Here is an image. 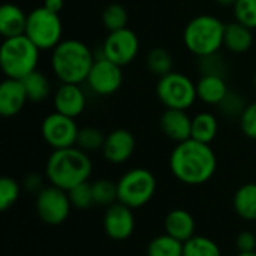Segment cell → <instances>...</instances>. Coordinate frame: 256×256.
<instances>
[{"label": "cell", "instance_id": "cell-3", "mask_svg": "<svg viewBox=\"0 0 256 256\" xmlns=\"http://www.w3.org/2000/svg\"><path fill=\"white\" fill-rule=\"evenodd\" d=\"M92 50L78 39L62 40L51 54V69L54 75L64 84L86 82L94 63Z\"/></svg>", "mask_w": 256, "mask_h": 256}, {"label": "cell", "instance_id": "cell-4", "mask_svg": "<svg viewBox=\"0 0 256 256\" xmlns=\"http://www.w3.org/2000/svg\"><path fill=\"white\" fill-rule=\"evenodd\" d=\"M225 26L213 15H198L184 27L183 42L194 56L206 57L219 52L224 46Z\"/></svg>", "mask_w": 256, "mask_h": 256}, {"label": "cell", "instance_id": "cell-28", "mask_svg": "<svg viewBox=\"0 0 256 256\" xmlns=\"http://www.w3.org/2000/svg\"><path fill=\"white\" fill-rule=\"evenodd\" d=\"M129 15L120 3H110L102 12V22L108 32H116L128 27Z\"/></svg>", "mask_w": 256, "mask_h": 256}, {"label": "cell", "instance_id": "cell-2", "mask_svg": "<svg viewBox=\"0 0 256 256\" xmlns=\"http://www.w3.org/2000/svg\"><path fill=\"white\" fill-rule=\"evenodd\" d=\"M92 171L93 165L88 154L76 146L54 150L45 166V174L50 183L66 192L88 182Z\"/></svg>", "mask_w": 256, "mask_h": 256}, {"label": "cell", "instance_id": "cell-31", "mask_svg": "<svg viewBox=\"0 0 256 256\" xmlns=\"http://www.w3.org/2000/svg\"><path fill=\"white\" fill-rule=\"evenodd\" d=\"M21 188L16 183V180L10 177H3L0 180V210L6 212L9 210L20 198Z\"/></svg>", "mask_w": 256, "mask_h": 256}, {"label": "cell", "instance_id": "cell-39", "mask_svg": "<svg viewBox=\"0 0 256 256\" xmlns=\"http://www.w3.org/2000/svg\"><path fill=\"white\" fill-rule=\"evenodd\" d=\"M44 8H46L48 10L51 12H56V14H60V10L63 9L64 6V0H44Z\"/></svg>", "mask_w": 256, "mask_h": 256}, {"label": "cell", "instance_id": "cell-38", "mask_svg": "<svg viewBox=\"0 0 256 256\" xmlns=\"http://www.w3.org/2000/svg\"><path fill=\"white\" fill-rule=\"evenodd\" d=\"M22 184H24V189H26L27 192H30V194H39V192L45 188V186H44L42 177H40L39 174H34V172L28 174V176L24 178Z\"/></svg>", "mask_w": 256, "mask_h": 256}, {"label": "cell", "instance_id": "cell-24", "mask_svg": "<svg viewBox=\"0 0 256 256\" xmlns=\"http://www.w3.org/2000/svg\"><path fill=\"white\" fill-rule=\"evenodd\" d=\"M21 81L24 84V88L30 102H44L50 96V92H51L50 80L40 70L38 69L33 70Z\"/></svg>", "mask_w": 256, "mask_h": 256}, {"label": "cell", "instance_id": "cell-8", "mask_svg": "<svg viewBox=\"0 0 256 256\" xmlns=\"http://www.w3.org/2000/svg\"><path fill=\"white\" fill-rule=\"evenodd\" d=\"M156 94L166 108L183 111L189 110L198 99L196 84L188 75L174 70L159 78Z\"/></svg>", "mask_w": 256, "mask_h": 256}, {"label": "cell", "instance_id": "cell-10", "mask_svg": "<svg viewBox=\"0 0 256 256\" xmlns=\"http://www.w3.org/2000/svg\"><path fill=\"white\" fill-rule=\"evenodd\" d=\"M78 132L80 128L76 126L75 118L63 116L57 111L48 114L40 124V134L44 141L54 150L75 147Z\"/></svg>", "mask_w": 256, "mask_h": 256}, {"label": "cell", "instance_id": "cell-41", "mask_svg": "<svg viewBox=\"0 0 256 256\" xmlns=\"http://www.w3.org/2000/svg\"><path fill=\"white\" fill-rule=\"evenodd\" d=\"M237 256H256V250L255 252H238Z\"/></svg>", "mask_w": 256, "mask_h": 256}, {"label": "cell", "instance_id": "cell-5", "mask_svg": "<svg viewBox=\"0 0 256 256\" xmlns=\"http://www.w3.org/2000/svg\"><path fill=\"white\" fill-rule=\"evenodd\" d=\"M40 50L26 36L3 39L0 48V68L6 78L22 80L38 69Z\"/></svg>", "mask_w": 256, "mask_h": 256}, {"label": "cell", "instance_id": "cell-37", "mask_svg": "<svg viewBox=\"0 0 256 256\" xmlns=\"http://www.w3.org/2000/svg\"><path fill=\"white\" fill-rule=\"evenodd\" d=\"M236 248L238 252H255L256 234L252 231H243L236 238Z\"/></svg>", "mask_w": 256, "mask_h": 256}, {"label": "cell", "instance_id": "cell-29", "mask_svg": "<svg viewBox=\"0 0 256 256\" xmlns=\"http://www.w3.org/2000/svg\"><path fill=\"white\" fill-rule=\"evenodd\" d=\"M93 189V198L96 206L102 207H110L116 201H118V194H117V183H112L111 180L100 178L92 183Z\"/></svg>", "mask_w": 256, "mask_h": 256}, {"label": "cell", "instance_id": "cell-17", "mask_svg": "<svg viewBox=\"0 0 256 256\" xmlns=\"http://www.w3.org/2000/svg\"><path fill=\"white\" fill-rule=\"evenodd\" d=\"M162 132L172 141L183 142L192 136V118L183 110H170L166 108L160 117Z\"/></svg>", "mask_w": 256, "mask_h": 256}, {"label": "cell", "instance_id": "cell-32", "mask_svg": "<svg viewBox=\"0 0 256 256\" xmlns=\"http://www.w3.org/2000/svg\"><path fill=\"white\" fill-rule=\"evenodd\" d=\"M68 194H69L72 207H75L78 210H88L92 206H94L93 189H92V183H88V182L75 186Z\"/></svg>", "mask_w": 256, "mask_h": 256}, {"label": "cell", "instance_id": "cell-27", "mask_svg": "<svg viewBox=\"0 0 256 256\" xmlns=\"http://www.w3.org/2000/svg\"><path fill=\"white\" fill-rule=\"evenodd\" d=\"M147 68L153 75H158L159 78L172 72V56L168 50L158 46L153 48L148 54H147Z\"/></svg>", "mask_w": 256, "mask_h": 256}, {"label": "cell", "instance_id": "cell-36", "mask_svg": "<svg viewBox=\"0 0 256 256\" xmlns=\"http://www.w3.org/2000/svg\"><path fill=\"white\" fill-rule=\"evenodd\" d=\"M240 128L248 138L256 140V102L244 108L240 116Z\"/></svg>", "mask_w": 256, "mask_h": 256}, {"label": "cell", "instance_id": "cell-11", "mask_svg": "<svg viewBox=\"0 0 256 256\" xmlns=\"http://www.w3.org/2000/svg\"><path fill=\"white\" fill-rule=\"evenodd\" d=\"M140 51V39L136 33L128 27L110 32L102 45V57L117 63L118 66L130 64Z\"/></svg>", "mask_w": 256, "mask_h": 256}, {"label": "cell", "instance_id": "cell-33", "mask_svg": "<svg viewBox=\"0 0 256 256\" xmlns=\"http://www.w3.org/2000/svg\"><path fill=\"white\" fill-rule=\"evenodd\" d=\"M232 8L236 21L252 30L256 28V0H237Z\"/></svg>", "mask_w": 256, "mask_h": 256}, {"label": "cell", "instance_id": "cell-30", "mask_svg": "<svg viewBox=\"0 0 256 256\" xmlns=\"http://www.w3.org/2000/svg\"><path fill=\"white\" fill-rule=\"evenodd\" d=\"M105 138H106V135H104L102 130L96 129L93 126H87V128L80 129L78 140H76V147H80L86 153L102 150Z\"/></svg>", "mask_w": 256, "mask_h": 256}, {"label": "cell", "instance_id": "cell-23", "mask_svg": "<svg viewBox=\"0 0 256 256\" xmlns=\"http://www.w3.org/2000/svg\"><path fill=\"white\" fill-rule=\"evenodd\" d=\"M219 130V123L212 112H200L192 118V140L210 144Z\"/></svg>", "mask_w": 256, "mask_h": 256}, {"label": "cell", "instance_id": "cell-15", "mask_svg": "<svg viewBox=\"0 0 256 256\" xmlns=\"http://www.w3.org/2000/svg\"><path fill=\"white\" fill-rule=\"evenodd\" d=\"M52 104L57 112L75 118L81 116L86 108V94L80 87V84L62 82L54 93Z\"/></svg>", "mask_w": 256, "mask_h": 256}, {"label": "cell", "instance_id": "cell-34", "mask_svg": "<svg viewBox=\"0 0 256 256\" xmlns=\"http://www.w3.org/2000/svg\"><path fill=\"white\" fill-rule=\"evenodd\" d=\"M218 106H219V110L222 111L224 116H228V117H240L248 105L244 104V99L238 93L230 90L228 94L225 96V99Z\"/></svg>", "mask_w": 256, "mask_h": 256}, {"label": "cell", "instance_id": "cell-20", "mask_svg": "<svg viewBox=\"0 0 256 256\" xmlns=\"http://www.w3.org/2000/svg\"><path fill=\"white\" fill-rule=\"evenodd\" d=\"M228 92V84L220 75H202L196 82L198 99L207 105H219Z\"/></svg>", "mask_w": 256, "mask_h": 256}, {"label": "cell", "instance_id": "cell-40", "mask_svg": "<svg viewBox=\"0 0 256 256\" xmlns=\"http://www.w3.org/2000/svg\"><path fill=\"white\" fill-rule=\"evenodd\" d=\"M237 0H216V3H219L220 6H234Z\"/></svg>", "mask_w": 256, "mask_h": 256}, {"label": "cell", "instance_id": "cell-13", "mask_svg": "<svg viewBox=\"0 0 256 256\" xmlns=\"http://www.w3.org/2000/svg\"><path fill=\"white\" fill-rule=\"evenodd\" d=\"M104 231L116 242H124L132 237L135 231L134 210L122 202L110 206L104 214Z\"/></svg>", "mask_w": 256, "mask_h": 256}, {"label": "cell", "instance_id": "cell-18", "mask_svg": "<svg viewBox=\"0 0 256 256\" xmlns=\"http://www.w3.org/2000/svg\"><path fill=\"white\" fill-rule=\"evenodd\" d=\"M165 232L182 243H186L192 237H195L196 224L194 216L184 208H174L171 210L165 220H164Z\"/></svg>", "mask_w": 256, "mask_h": 256}, {"label": "cell", "instance_id": "cell-12", "mask_svg": "<svg viewBox=\"0 0 256 256\" xmlns=\"http://www.w3.org/2000/svg\"><path fill=\"white\" fill-rule=\"evenodd\" d=\"M86 82L90 90L99 96L114 94L123 84L122 66L100 56L94 60Z\"/></svg>", "mask_w": 256, "mask_h": 256}, {"label": "cell", "instance_id": "cell-16", "mask_svg": "<svg viewBox=\"0 0 256 256\" xmlns=\"http://www.w3.org/2000/svg\"><path fill=\"white\" fill-rule=\"evenodd\" d=\"M28 100L21 80L6 78L0 84V114L3 117H15L21 112Z\"/></svg>", "mask_w": 256, "mask_h": 256}, {"label": "cell", "instance_id": "cell-19", "mask_svg": "<svg viewBox=\"0 0 256 256\" xmlns=\"http://www.w3.org/2000/svg\"><path fill=\"white\" fill-rule=\"evenodd\" d=\"M27 16L28 14H24L20 6L14 3H4L0 8V34L3 39L26 34Z\"/></svg>", "mask_w": 256, "mask_h": 256}, {"label": "cell", "instance_id": "cell-35", "mask_svg": "<svg viewBox=\"0 0 256 256\" xmlns=\"http://www.w3.org/2000/svg\"><path fill=\"white\" fill-rule=\"evenodd\" d=\"M198 66H200V70L202 72V75H220V76H224L225 63H224V58L218 52L212 54V56L200 57Z\"/></svg>", "mask_w": 256, "mask_h": 256}, {"label": "cell", "instance_id": "cell-26", "mask_svg": "<svg viewBox=\"0 0 256 256\" xmlns=\"http://www.w3.org/2000/svg\"><path fill=\"white\" fill-rule=\"evenodd\" d=\"M183 256H222V252L214 240L195 236L183 243Z\"/></svg>", "mask_w": 256, "mask_h": 256}, {"label": "cell", "instance_id": "cell-21", "mask_svg": "<svg viewBox=\"0 0 256 256\" xmlns=\"http://www.w3.org/2000/svg\"><path fill=\"white\" fill-rule=\"evenodd\" d=\"M224 45L228 48V51L236 54H243L249 51L254 45V32L248 26L232 21L225 26V36H224Z\"/></svg>", "mask_w": 256, "mask_h": 256}, {"label": "cell", "instance_id": "cell-25", "mask_svg": "<svg viewBox=\"0 0 256 256\" xmlns=\"http://www.w3.org/2000/svg\"><path fill=\"white\" fill-rule=\"evenodd\" d=\"M147 256H183V243L165 232L148 243Z\"/></svg>", "mask_w": 256, "mask_h": 256}, {"label": "cell", "instance_id": "cell-22", "mask_svg": "<svg viewBox=\"0 0 256 256\" xmlns=\"http://www.w3.org/2000/svg\"><path fill=\"white\" fill-rule=\"evenodd\" d=\"M232 206L242 219L256 220V183H246L240 186L234 195Z\"/></svg>", "mask_w": 256, "mask_h": 256}, {"label": "cell", "instance_id": "cell-7", "mask_svg": "<svg viewBox=\"0 0 256 256\" xmlns=\"http://www.w3.org/2000/svg\"><path fill=\"white\" fill-rule=\"evenodd\" d=\"M63 24L60 14L51 12L46 8L40 6L28 12L26 36L40 50H54L63 39Z\"/></svg>", "mask_w": 256, "mask_h": 256}, {"label": "cell", "instance_id": "cell-9", "mask_svg": "<svg viewBox=\"0 0 256 256\" xmlns=\"http://www.w3.org/2000/svg\"><path fill=\"white\" fill-rule=\"evenodd\" d=\"M72 202L69 194L57 186H45L36 195V212L46 225H62L70 214Z\"/></svg>", "mask_w": 256, "mask_h": 256}, {"label": "cell", "instance_id": "cell-6", "mask_svg": "<svg viewBox=\"0 0 256 256\" xmlns=\"http://www.w3.org/2000/svg\"><path fill=\"white\" fill-rule=\"evenodd\" d=\"M158 189L156 177L146 168H134L124 172L117 182L118 202L134 208L148 204Z\"/></svg>", "mask_w": 256, "mask_h": 256}, {"label": "cell", "instance_id": "cell-42", "mask_svg": "<svg viewBox=\"0 0 256 256\" xmlns=\"http://www.w3.org/2000/svg\"><path fill=\"white\" fill-rule=\"evenodd\" d=\"M254 88H255V93H256V74H255V78H254Z\"/></svg>", "mask_w": 256, "mask_h": 256}, {"label": "cell", "instance_id": "cell-14", "mask_svg": "<svg viewBox=\"0 0 256 256\" xmlns=\"http://www.w3.org/2000/svg\"><path fill=\"white\" fill-rule=\"evenodd\" d=\"M135 147L136 142L132 132H129L128 129H116L106 135L102 147V154L110 164L122 165L132 158Z\"/></svg>", "mask_w": 256, "mask_h": 256}, {"label": "cell", "instance_id": "cell-1", "mask_svg": "<svg viewBox=\"0 0 256 256\" xmlns=\"http://www.w3.org/2000/svg\"><path fill=\"white\" fill-rule=\"evenodd\" d=\"M170 168L180 183L200 186L216 174L218 158L210 144L190 138L174 147L170 156Z\"/></svg>", "mask_w": 256, "mask_h": 256}]
</instances>
